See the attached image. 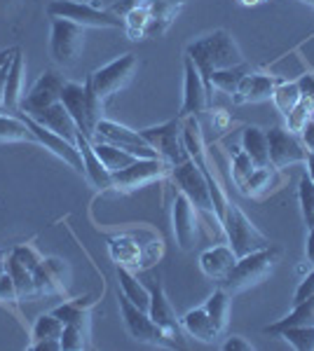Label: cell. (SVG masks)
Instances as JSON below:
<instances>
[{
    "instance_id": "obj_1",
    "label": "cell",
    "mask_w": 314,
    "mask_h": 351,
    "mask_svg": "<svg viewBox=\"0 0 314 351\" xmlns=\"http://www.w3.org/2000/svg\"><path fill=\"white\" fill-rule=\"evenodd\" d=\"M186 54L195 61L199 75L204 80V87L214 99V87H211V75L216 71H223V68H235L244 64V56L239 52L237 43L232 40V36L227 31H218L209 33V36L199 38V40L190 43L186 49Z\"/></svg>"
},
{
    "instance_id": "obj_2",
    "label": "cell",
    "mask_w": 314,
    "mask_h": 351,
    "mask_svg": "<svg viewBox=\"0 0 314 351\" xmlns=\"http://www.w3.org/2000/svg\"><path fill=\"white\" fill-rule=\"evenodd\" d=\"M279 256H282V251H279L277 246H267V248H260V251L249 253V256L237 258L232 269L221 279V288L227 295H237V293L260 284V281L275 269Z\"/></svg>"
},
{
    "instance_id": "obj_3",
    "label": "cell",
    "mask_w": 314,
    "mask_h": 351,
    "mask_svg": "<svg viewBox=\"0 0 314 351\" xmlns=\"http://www.w3.org/2000/svg\"><path fill=\"white\" fill-rule=\"evenodd\" d=\"M221 225H223V232H225L227 241H230L232 253H235L237 258L272 246L270 239H267V237L251 223L247 213L232 202H227L225 213H223V218H221Z\"/></svg>"
},
{
    "instance_id": "obj_4",
    "label": "cell",
    "mask_w": 314,
    "mask_h": 351,
    "mask_svg": "<svg viewBox=\"0 0 314 351\" xmlns=\"http://www.w3.org/2000/svg\"><path fill=\"white\" fill-rule=\"evenodd\" d=\"M171 178H174L179 192H183L188 199L192 202V206L197 208V213H202L209 223L221 225V220H218V216H216V211H214V202H211L207 176L202 173V169H199L195 162L188 160L183 164H176V167H171ZM221 228H223V225H221Z\"/></svg>"
},
{
    "instance_id": "obj_5",
    "label": "cell",
    "mask_w": 314,
    "mask_h": 351,
    "mask_svg": "<svg viewBox=\"0 0 314 351\" xmlns=\"http://www.w3.org/2000/svg\"><path fill=\"white\" fill-rule=\"evenodd\" d=\"M146 138V143L150 145L153 150L157 152L159 160H164L169 167H176V164H183L190 160L183 143V120L176 117V120H169L164 124H157V127H148L139 132Z\"/></svg>"
},
{
    "instance_id": "obj_6",
    "label": "cell",
    "mask_w": 314,
    "mask_h": 351,
    "mask_svg": "<svg viewBox=\"0 0 314 351\" xmlns=\"http://www.w3.org/2000/svg\"><path fill=\"white\" fill-rule=\"evenodd\" d=\"M47 14L52 19H68L78 26H96V28H122L124 19L111 10H99L89 3L78 0H52L47 5Z\"/></svg>"
},
{
    "instance_id": "obj_7",
    "label": "cell",
    "mask_w": 314,
    "mask_h": 351,
    "mask_svg": "<svg viewBox=\"0 0 314 351\" xmlns=\"http://www.w3.org/2000/svg\"><path fill=\"white\" fill-rule=\"evenodd\" d=\"M85 47V28L68 19H52V36H49V54L54 64L73 66L80 59Z\"/></svg>"
},
{
    "instance_id": "obj_8",
    "label": "cell",
    "mask_w": 314,
    "mask_h": 351,
    "mask_svg": "<svg viewBox=\"0 0 314 351\" xmlns=\"http://www.w3.org/2000/svg\"><path fill=\"white\" fill-rule=\"evenodd\" d=\"M120 314H122L129 335L134 337L136 342L164 344V347H174L176 344L174 339H169L167 332L150 319V314H148L146 309H139L129 298H124V295H120Z\"/></svg>"
},
{
    "instance_id": "obj_9",
    "label": "cell",
    "mask_w": 314,
    "mask_h": 351,
    "mask_svg": "<svg viewBox=\"0 0 314 351\" xmlns=\"http://www.w3.org/2000/svg\"><path fill=\"white\" fill-rule=\"evenodd\" d=\"M136 66H139V61H136L134 54H122V56H117L115 61L106 64L104 68L94 71L92 75H89V80H92L96 96L106 104L113 94H117L120 89L131 80V75L136 73Z\"/></svg>"
},
{
    "instance_id": "obj_10",
    "label": "cell",
    "mask_w": 314,
    "mask_h": 351,
    "mask_svg": "<svg viewBox=\"0 0 314 351\" xmlns=\"http://www.w3.org/2000/svg\"><path fill=\"white\" fill-rule=\"evenodd\" d=\"M186 3L188 0H117V3L113 5L111 12L124 16L129 10H134V8L148 10L153 19H150V26H148L146 36L153 38V36H159V33L167 31L169 24L174 21L176 12H179Z\"/></svg>"
},
{
    "instance_id": "obj_11",
    "label": "cell",
    "mask_w": 314,
    "mask_h": 351,
    "mask_svg": "<svg viewBox=\"0 0 314 351\" xmlns=\"http://www.w3.org/2000/svg\"><path fill=\"white\" fill-rule=\"evenodd\" d=\"M96 138L117 145V148L131 152V155L139 157V160H153V157H157V152L146 143V138L139 132H134V129H129V127H122V124H117L113 120H104V117L96 122L94 141Z\"/></svg>"
},
{
    "instance_id": "obj_12",
    "label": "cell",
    "mask_w": 314,
    "mask_h": 351,
    "mask_svg": "<svg viewBox=\"0 0 314 351\" xmlns=\"http://www.w3.org/2000/svg\"><path fill=\"white\" fill-rule=\"evenodd\" d=\"M16 115L21 117V120L26 122V127L31 129V134L36 136V141L40 145H45L47 150H52L56 157H61L68 167H73L78 173H85V162H82V155H80L78 145L71 143V141H66L64 136L49 132V129H45L43 124H38L36 120H33L31 115H26V112H16Z\"/></svg>"
},
{
    "instance_id": "obj_13",
    "label": "cell",
    "mask_w": 314,
    "mask_h": 351,
    "mask_svg": "<svg viewBox=\"0 0 314 351\" xmlns=\"http://www.w3.org/2000/svg\"><path fill=\"white\" fill-rule=\"evenodd\" d=\"M267 134V143H270V162L275 169H284L289 164H305L307 162V148L302 145L298 134L289 132V129L275 127Z\"/></svg>"
},
{
    "instance_id": "obj_14",
    "label": "cell",
    "mask_w": 314,
    "mask_h": 351,
    "mask_svg": "<svg viewBox=\"0 0 314 351\" xmlns=\"http://www.w3.org/2000/svg\"><path fill=\"white\" fill-rule=\"evenodd\" d=\"M64 84V75H59L56 71H45L31 87V92L21 96V112H38L59 104Z\"/></svg>"
},
{
    "instance_id": "obj_15",
    "label": "cell",
    "mask_w": 314,
    "mask_h": 351,
    "mask_svg": "<svg viewBox=\"0 0 314 351\" xmlns=\"http://www.w3.org/2000/svg\"><path fill=\"white\" fill-rule=\"evenodd\" d=\"M169 169H171L169 164L164 160H159V157H153V160H136L134 164H129L127 169L113 171V188L134 190V188H139V185L167 176Z\"/></svg>"
},
{
    "instance_id": "obj_16",
    "label": "cell",
    "mask_w": 314,
    "mask_h": 351,
    "mask_svg": "<svg viewBox=\"0 0 314 351\" xmlns=\"http://www.w3.org/2000/svg\"><path fill=\"white\" fill-rule=\"evenodd\" d=\"M211 94L204 87V80L199 75L195 61L186 56V82H183V106H181L179 117H197L207 112L211 106Z\"/></svg>"
},
{
    "instance_id": "obj_17",
    "label": "cell",
    "mask_w": 314,
    "mask_h": 351,
    "mask_svg": "<svg viewBox=\"0 0 314 351\" xmlns=\"http://www.w3.org/2000/svg\"><path fill=\"white\" fill-rule=\"evenodd\" d=\"M148 291H150V307H148L150 319L155 321L164 332H167L169 339L181 337V328L183 326H181V321L176 319V311L167 300V293H164V288H162V281L153 279L150 286H148Z\"/></svg>"
},
{
    "instance_id": "obj_18",
    "label": "cell",
    "mask_w": 314,
    "mask_h": 351,
    "mask_svg": "<svg viewBox=\"0 0 314 351\" xmlns=\"http://www.w3.org/2000/svg\"><path fill=\"white\" fill-rule=\"evenodd\" d=\"M174 234L183 251H190L197 239V208L183 192L174 197Z\"/></svg>"
},
{
    "instance_id": "obj_19",
    "label": "cell",
    "mask_w": 314,
    "mask_h": 351,
    "mask_svg": "<svg viewBox=\"0 0 314 351\" xmlns=\"http://www.w3.org/2000/svg\"><path fill=\"white\" fill-rule=\"evenodd\" d=\"M26 115H31L33 120H36L38 124H43L45 129H49V132L64 136V138L71 141V143H76V141H78L80 129H78L76 120L71 117V112L64 108V104H61V101H59V104H54V106H49V108H43L38 112H26Z\"/></svg>"
},
{
    "instance_id": "obj_20",
    "label": "cell",
    "mask_w": 314,
    "mask_h": 351,
    "mask_svg": "<svg viewBox=\"0 0 314 351\" xmlns=\"http://www.w3.org/2000/svg\"><path fill=\"white\" fill-rule=\"evenodd\" d=\"M277 80L272 75H262V73H247L242 77V82L237 84V92L232 94V104L244 106V104H256V101L272 99V92L277 87Z\"/></svg>"
},
{
    "instance_id": "obj_21",
    "label": "cell",
    "mask_w": 314,
    "mask_h": 351,
    "mask_svg": "<svg viewBox=\"0 0 314 351\" xmlns=\"http://www.w3.org/2000/svg\"><path fill=\"white\" fill-rule=\"evenodd\" d=\"M61 104H64V108L71 112V117L76 120L80 132L87 136L89 141H94V127H92V122H89L87 104H85V84L66 82L64 89H61Z\"/></svg>"
},
{
    "instance_id": "obj_22",
    "label": "cell",
    "mask_w": 314,
    "mask_h": 351,
    "mask_svg": "<svg viewBox=\"0 0 314 351\" xmlns=\"http://www.w3.org/2000/svg\"><path fill=\"white\" fill-rule=\"evenodd\" d=\"M76 145H78L80 155H82V162H85V176H87V178H89V183L96 185V188H101V190L113 188V173L108 171L106 164L101 162V157L96 155V150H94L92 141H89L87 136H85L82 132H80L78 141H76Z\"/></svg>"
},
{
    "instance_id": "obj_23",
    "label": "cell",
    "mask_w": 314,
    "mask_h": 351,
    "mask_svg": "<svg viewBox=\"0 0 314 351\" xmlns=\"http://www.w3.org/2000/svg\"><path fill=\"white\" fill-rule=\"evenodd\" d=\"M21 84H24V54L16 47L12 56V64H10L8 73V84H5V99H3V110L10 115H16L21 110Z\"/></svg>"
},
{
    "instance_id": "obj_24",
    "label": "cell",
    "mask_w": 314,
    "mask_h": 351,
    "mask_svg": "<svg viewBox=\"0 0 314 351\" xmlns=\"http://www.w3.org/2000/svg\"><path fill=\"white\" fill-rule=\"evenodd\" d=\"M33 281H36L38 295H49V293H66L64 286V265L54 258H47L33 269Z\"/></svg>"
},
{
    "instance_id": "obj_25",
    "label": "cell",
    "mask_w": 314,
    "mask_h": 351,
    "mask_svg": "<svg viewBox=\"0 0 314 351\" xmlns=\"http://www.w3.org/2000/svg\"><path fill=\"white\" fill-rule=\"evenodd\" d=\"M235 263H237V256L232 253L230 246H214L199 256V267H202V271L209 279H216V281H221L223 276L232 269Z\"/></svg>"
},
{
    "instance_id": "obj_26",
    "label": "cell",
    "mask_w": 314,
    "mask_h": 351,
    "mask_svg": "<svg viewBox=\"0 0 314 351\" xmlns=\"http://www.w3.org/2000/svg\"><path fill=\"white\" fill-rule=\"evenodd\" d=\"M242 150L251 157L256 167H272L270 162V143L267 134L258 127H247L242 134Z\"/></svg>"
},
{
    "instance_id": "obj_27",
    "label": "cell",
    "mask_w": 314,
    "mask_h": 351,
    "mask_svg": "<svg viewBox=\"0 0 314 351\" xmlns=\"http://www.w3.org/2000/svg\"><path fill=\"white\" fill-rule=\"evenodd\" d=\"M181 326H183L195 339H199V342H214V339L221 335V330L216 328V324L211 321V316L207 314L204 307L188 311L183 319H181Z\"/></svg>"
},
{
    "instance_id": "obj_28",
    "label": "cell",
    "mask_w": 314,
    "mask_h": 351,
    "mask_svg": "<svg viewBox=\"0 0 314 351\" xmlns=\"http://www.w3.org/2000/svg\"><path fill=\"white\" fill-rule=\"evenodd\" d=\"M295 326H314V295L302 300V302H298V304H293V311L284 316V319H279L277 324L267 326L265 332L267 335L279 337V332L282 330H287V328H295Z\"/></svg>"
},
{
    "instance_id": "obj_29",
    "label": "cell",
    "mask_w": 314,
    "mask_h": 351,
    "mask_svg": "<svg viewBox=\"0 0 314 351\" xmlns=\"http://www.w3.org/2000/svg\"><path fill=\"white\" fill-rule=\"evenodd\" d=\"M117 284L122 288L124 298H129L139 309L148 311V307H150V291H148V286L141 284V281L129 271V267H124V265H117Z\"/></svg>"
},
{
    "instance_id": "obj_30",
    "label": "cell",
    "mask_w": 314,
    "mask_h": 351,
    "mask_svg": "<svg viewBox=\"0 0 314 351\" xmlns=\"http://www.w3.org/2000/svg\"><path fill=\"white\" fill-rule=\"evenodd\" d=\"M94 307L92 298H80L73 302H64L61 307H56L52 314L61 321L64 326H85L89 328V309Z\"/></svg>"
},
{
    "instance_id": "obj_31",
    "label": "cell",
    "mask_w": 314,
    "mask_h": 351,
    "mask_svg": "<svg viewBox=\"0 0 314 351\" xmlns=\"http://www.w3.org/2000/svg\"><path fill=\"white\" fill-rule=\"evenodd\" d=\"M92 145H94V150H96V155L101 157V162L106 164V169L108 171H120V169H127L129 164H134L139 157H134L131 152L127 150H122V148H117V145H113V143H106V141H92Z\"/></svg>"
},
{
    "instance_id": "obj_32",
    "label": "cell",
    "mask_w": 314,
    "mask_h": 351,
    "mask_svg": "<svg viewBox=\"0 0 314 351\" xmlns=\"http://www.w3.org/2000/svg\"><path fill=\"white\" fill-rule=\"evenodd\" d=\"M5 267H8V274L14 279V286H16V293H19V300H26V298H36V281H33V271L24 267L14 256H8L5 258Z\"/></svg>"
},
{
    "instance_id": "obj_33",
    "label": "cell",
    "mask_w": 314,
    "mask_h": 351,
    "mask_svg": "<svg viewBox=\"0 0 314 351\" xmlns=\"http://www.w3.org/2000/svg\"><path fill=\"white\" fill-rule=\"evenodd\" d=\"M111 256L117 260V265L124 267H139L141 263V246L134 243L129 237H115L111 239Z\"/></svg>"
},
{
    "instance_id": "obj_34",
    "label": "cell",
    "mask_w": 314,
    "mask_h": 351,
    "mask_svg": "<svg viewBox=\"0 0 314 351\" xmlns=\"http://www.w3.org/2000/svg\"><path fill=\"white\" fill-rule=\"evenodd\" d=\"M249 73V66L242 64V66H235V68H223V71H216L211 75V87L214 89H221L225 94H235L237 92V84L242 82V77Z\"/></svg>"
},
{
    "instance_id": "obj_35",
    "label": "cell",
    "mask_w": 314,
    "mask_h": 351,
    "mask_svg": "<svg viewBox=\"0 0 314 351\" xmlns=\"http://www.w3.org/2000/svg\"><path fill=\"white\" fill-rule=\"evenodd\" d=\"M204 309H207V314L211 316V321L216 324V328L223 332L227 326V314H230V295H227L223 288H218V291L214 293L207 304H204Z\"/></svg>"
},
{
    "instance_id": "obj_36",
    "label": "cell",
    "mask_w": 314,
    "mask_h": 351,
    "mask_svg": "<svg viewBox=\"0 0 314 351\" xmlns=\"http://www.w3.org/2000/svg\"><path fill=\"white\" fill-rule=\"evenodd\" d=\"M0 141H36V136L21 117L0 112Z\"/></svg>"
},
{
    "instance_id": "obj_37",
    "label": "cell",
    "mask_w": 314,
    "mask_h": 351,
    "mask_svg": "<svg viewBox=\"0 0 314 351\" xmlns=\"http://www.w3.org/2000/svg\"><path fill=\"white\" fill-rule=\"evenodd\" d=\"M302 99L300 89L295 82H279L275 87V92H272V101H275V108L282 112L284 117L289 115L291 110L295 108V104Z\"/></svg>"
},
{
    "instance_id": "obj_38",
    "label": "cell",
    "mask_w": 314,
    "mask_h": 351,
    "mask_svg": "<svg viewBox=\"0 0 314 351\" xmlns=\"http://www.w3.org/2000/svg\"><path fill=\"white\" fill-rule=\"evenodd\" d=\"M61 332H64V324L54 314H43L33 324V342H40V339H59L61 342Z\"/></svg>"
},
{
    "instance_id": "obj_39",
    "label": "cell",
    "mask_w": 314,
    "mask_h": 351,
    "mask_svg": "<svg viewBox=\"0 0 314 351\" xmlns=\"http://www.w3.org/2000/svg\"><path fill=\"white\" fill-rule=\"evenodd\" d=\"M254 171H256V164L251 162V157L247 152L239 150V148H232V178H235L237 188L242 192L247 188V183Z\"/></svg>"
},
{
    "instance_id": "obj_40",
    "label": "cell",
    "mask_w": 314,
    "mask_h": 351,
    "mask_svg": "<svg viewBox=\"0 0 314 351\" xmlns=\"http://www.w3.org/2000/svg\"><path fill=\"white\" fill-rule=\"evenodd\" d=\"M293 349L298 351H314V326H295L279 332Z\"/></svg>"
},
{
    "instance_id": "obj_41",
    "label": "cell",
    "mask_w": 314,
    "mask_h": 351,
    "mask_svg": "<svg viewBox=\"0 0 314 351\" xmlns=\"http://www.w3.org/2000/svg\"><path fill=\"white\" fill-rule=\"evenodd\" d=\"M312 115H314V101L302 96L298 104H295V108L287 115V129H289V132H293V134H300L302 127H305L307 120H310Z\"/></svg>"
},
{
    "instance_id": "obj_42",
    "label": "cell",
    "mask_w": 314,
    "mask_h": 351,
    "mask_svg": "<svg viewBox=\"0 0 314 351\" xmlns=\"http://www.w3.org/2000/svg\"><path fill=\"white\" fill-rule=\"evenodd\" d=\"M89 328L85 326H64L61 332V349L66 351H78V349H87L89 347Z\"/></svg>"
},
{
    "instance_id": "obj_43",
    "label": "cell",
    "mask_w": 314,
    "mask_h": 351,
    "mask_svg": "<svg viewBox=\"0 0 314 351\" xmlns=\"http://www.w3.org/2000/svg\"><path fill=\"white\" fill-rule=\"evenodd\" d=\"M298 197H300L302 218H305V225H307V230H310V228H314V183L307 173L300 178Z\"/></svg>"
},
{
    "instance_id": "obj_44",
    "label": "cell",
    "mask_w": 314,
    "mask_h": 351,
    "mask_svg": "<svg viewBox=\"0 0 314 351\" xmlns=\"http://www.w3.org/2000/svg\"><path fill=\"white\" fill-rule=\"evenodd\" d=\"M272 176H275V167H256V171L251 173L247 188H244V195L254 197V195H258V192L267 190L272 183Z\"/></svg>"
},
{
    "instance_id": "obj_45",
    "label": "cell",
    "mask_w": 314,
    "mask_h": 351,
    "mask_svg": "<svg viewBox=\"0 0 314 351\" xmlns=\"http://www.w3.org/2000/svg\"><path fill=\"white\" fill-rule=\"evenodd\" d=\"M85 104H87V115H89V122L92 127L96 129V122L104 117V101L96 96L94 87H92V80H85Z\"/></svg>"
},
{
    "instance_id": "obj_46",
    "label": "cell",
    "mask_w": 314,
    "mask_h": 351,
    "mask_svg": "<svg viewBox=\"0 0 314 351\" xmlns=\"http://www.w3.org/2000/svg\"><path fill=\"white\" fill-rule=\"evenodd\" d=\"M10 256H14L16 260H19L21 265H24V267H28V269H36L40 263H43V258H40V253L36 251V248H31V246H16L12 253H10Z\"/></svg>"
},
{
    "instance_id": "obj_47",
    "label": "cell",
    "mask_w": 314,
    "mask_h": 351,
    "mask_svg": "<svg viewBox=\"0 0 314 351\" xmlns=\"http://www.w3.org/2000/svg\"><path fill=\"white\" fill-rule=\"evenodd\" d=\"M16 300H19V293H16L14 279L8 274V267H5V274L0 276V302L10 304V302H16Z\"/></svg>"
},
{
    "instance_id": "obj_48",
    "label": "cell",
    "mask_w": 314,
    "mask_h": 351,
    "mask_svg": "<svg viewBox=\"0 0 314 351\" xmlns=\"http://www.w3.org/2000/svg\"><path fill=\"white\" fill-rule=\"evenodd\" d=\"M310 295H314V269L305 276V279L300 281L298 288H295V293H293V304L302 302V300H307Z\"/></svg>"
},
{
    "instance_id": "obj_49",
    "label": "cell",
    "mask_w": 314,
    "mask_h": 351,
    "mask_svg": "<svg viewBox=\"0 0 314 351\" xmlns=\"http://www.w3.org/2000/svg\"><path fill=\"white\" fill-rule=\"evenodd\" d=\"M300 136H302V145L307 148V152L314 155V115L310 117V120H307L305 127H302Z\"/></svg>"
},
{
    "instance_id": "obj_50",
    "label": "cell",
    "mask_w": 314,
    "mask_h": 351,
    "mask_svg": "<svg viewBox=\"0 0 314 351\" xmlns=\"http://www.w3.org/2000/svg\"><path fill=\"white\" fill-rule=\"evenodd\" d=\"M295 84H298L300 94L305 96V99L314 101V75H310V73H307V75H300Z\"/></svg>"
},
{
    "instance_id": "obj_51",
    "label": "cell",
    "mask_w": 314,
    "mask_h": 351,
    "mask_svg": "<svg viewBox=\"0 0 314 351\" xmlns=\"http://www.w3.org/2000/svg\"><path fill=\"white\" fill-rule=\"evenodd\" d=\"M223 349H225V351H251L254 347H251L247 339H242V337L235 335V337H230L225 344H223Z\"/></svg>"
},
{
    "instance_id": "obj_52",
    "label": "cell",
    "mask_w": 314,
    "mask_h": 351,
    "mask_svg": "<svg viewBox=\"0 0 314 351\" xmlns=\"http://www.w3.org/2000/svg\"><path fill=\"white\" fill-rule=\"evenodd\" d=\"M31 349L36 351H61V342L59 339H40V342H33Z\"/></svg>"
},
{
    "instance_id": "obj_53",
    "label": "cell",
    "mask_w": 314,
    "mask_h": 351,
    "mask_svg": "<svg viewBox=\"0 0 314 351\" xmlns=\"http://www.w3.org/2000/svg\"><path fill=\"white\" fill-rule=\"evenodd\" d=\"M10 64L12 61H8L3 68H0V110H3V99H5V84H8V73H10Z\"/></svg>"
},
{
    "instance_id": "obj_54",
    "label": "cell",
    "mask_w": 314,
    "mask_h": 351,
    "mask_svg": "<svg viewBox=\"0 0 314 351\" xmlns=\"http://www.w3.org/2000/svg\"><path fill=\"white\" fill-rule=\"evenodd\" d=\"M307 260L314 265V228H310V234H307Z\"/></svg>"
},
{
    "instance_id": "obj_55",
    "label": "cell",
    "mask_w": 314,
    "mask_h": 351,
    "mask_svg": "<svg viewBox=\"0 0 314 351\" xmlns=\"http://www.w3.org/2000/svg\"><path fill=\"white\" fill-rule=\"evenodd\" d=\"M14 52H16V47H12V49H3V52H0V68L8 64V61H12Z\"/></svg>"
},
{
    "instance_id": "obj_56",
    "label": "cell",
    "mask_w": 314,
    "mask_h": 351,
    "mask_svg": "<svg viewBox=\"0 0 314 351\" xmlns=\"http://www.w3.org/2000/svg\"><path fill=\"white\" fill-rule=\"evenodd\" d=\"M307 171H310V173H307V176H310V178H312V183H314V155H307Z\"/></svg>"
},
{
    "instance_id": "obj_57",
    "label": "cell",
    "mask_w": 314,
    "mask_h": 351,
    "mask_svg": "<svg viewBox=\"0 0 314 351\" xmlns=\"http://www.w3.org/2000/svg\"><path fill=\"white\" fill-rule=\"evenodd\" d=\"M239 3H244V5H258V3H262V0H239Z\"/></svg>"
},
{
    "instance_id": "obj_58",
    "label": "cell",
    "mask_w": 314,
    "mask_h": 351,
    "mask_svg": "<svg viewBox=\"0 0 314 351\" xmlns=\"http://www.w3.org/2000/svg\"><path fill=\"white\" fill-rule=\"evenodd\" d=\"M3 274H5V260L0 263V276H3Z\"/></svg>"
},
{
    "instance_id": "obj_59",
    "label": "cell",
    "mask_w": 314,
    "mask_h": 351,
    "mask_svg": "<svg viewBox=\"0 0 314 351\" xmlns=\"http://www.w3.org/2000/svg\"><path fill=\"white\" fill-rule=\"evenodd\" d=\"M5 258H8V253H5V251H0V263H3Z\"/></svg>"
},
{
    "instance_id": "obj_60",
    "label": "cell",
    "mask_w": 314,
    "mask_h": 351,
    "mask_svg": "<svg viewBox=\"0 0 314 351\" xmlns=\"http://www.w3.org/2000/svg\"><path fill=\"white\" fill-rule=\"evenodd\" d=\"M302 3H307V5H312V8H314V0H302Z\"/></svg>"
}]
</instances>
